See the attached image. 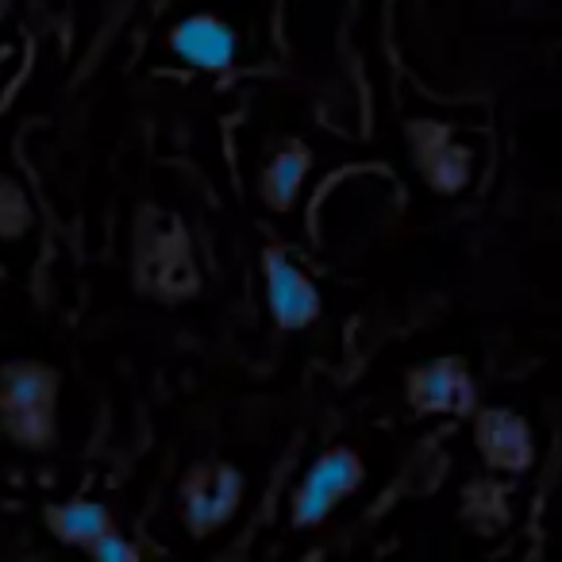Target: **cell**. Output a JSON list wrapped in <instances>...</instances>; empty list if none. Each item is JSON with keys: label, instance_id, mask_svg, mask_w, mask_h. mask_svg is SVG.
Instances as JSON below:
<instances>
[{"label": "cell", "instance_id": "1", "mask_svg": "<svg viewBox=\"0 0 562 562\" xmlns=\"http://www.w3.org/2000/svg\"><path fill=\"white\" fill-rule=\"evenodd\" d=\"M135 281L147 297L186 301L201 290V273L193 262V243L173 212L143 209L135 224Z\"/></svg>", "mask_w": 562, "mask_h": 562}, {"label": "cell", "instance_id": "2", "mask_svg": "<svg viewBox=\"0 0 562 562\" xmlns=\"http://www.w3.org/2000/svg\"><path fill=\"white\" fill-rule=\"evenodd\" d=\"M58 390L55 367L35 359H16L0 367V431L27 451H47L55 443Z\"/></svg>", "mask_w": 562, "mask_h": 562}, {"label": "cell", "instance_id": "3", "mask_svg": "<svg viewBox=\"0 0 562 562\" xmlns=\"http://www.w3.org/2000/svg\"><path fill=\"white\" fill-rule=\"evenodd\" d=\"M367 477L359 451L351 447H328L321 459L308 467L301 477L297 493H293V524L297 528H313V524L328 520L344 497H351Z\"/></svg>", "mask_w": 562, "mask_h": 562}, {"label": "cell", "instance_id": "4", "mask_svg": "<svg viewBox=\"0 0 562 562\" xmlns=\"http://www.w3.org/2000/svg\"><path fill=\"white\" fill-rule=\"evenodd\" d=\"M243 501V474L227 462H201L181 477L178 505L193 536H212L235 516Z\"/></svg>", "mask_w": 562, "mask_h": 562}, {"label": "cell", "instance_id": "5", "mask_svg": "<svg viewBox=\"0 0 562 562\" xmlns=\"http://www.w3.org/2000/svg\"><path fill=\"white\" fill-rule=\"evenodd\" d=\"M408 147H413L424 181H428L436 193H459L470 181V150L459 143L451 124L413 120V124H408Z\"/></svg>", "mask_w": 562, "mask_h": 562}, {"label": "cell", "instance_id": "6", "mask_svg": "<svg viewBox=\"0 0 562 562\" xmlns=\"http://www.w3.org/2000/svg\"><path fill=\"white\" fill-rule=\"evenodd\" d=\"M262 270H266V301H270V313L278 321V328L285 331L313 328L321 321L324 301L313 281H308V273L293 258L281 255V250H266Z\"/></svg>", "mask_w": 562, "mask_h": 562}, {"label": "cell", "instance_id": "7", "mask_svg": "<svg viewBox=\"0 0 562 562\" xmlns=\"http://www.w3.org/2000/svg\"><path fill=\"white\" fill-rule=\"evenodd\" d=\"M408 405L420 416H470L474 413V382L462 359H431L408 374Z\"/></svg>", "mask_w": 562, "mask_h": 562}, {"label": "cell", "instance_id": "8", "mask_svg": "<svg viewBox=\"0 0 562 562\" xmlns=\"http://www.w3.org/2000/svg\"><path fill=\"white\" fill-rule=\"evenodd\" d=\"M474 443L477 454L485 459L490 470H505V474H524L536 459V439H531V424L513 408H485L474 416Z\"/></svg>", "mask_w": 562, "mask_h": 562}, {"label": "cell", "instance_id": "9", "mask_svg": "<svg viewBox=\"0 0 562 562\" xmlns=\"http://www.w3.org/2000/svg\"><path fill=\"white\" fill-rule=\"evenodd\" d=\"M170 50L196 70L220 74L235 63V32L216 16H186L170 32Z\"/></svg>", "mask_w": 562, "mask_h": 562}, {"label": "cell", "instance_id": "10", "mask_svg": "<svg viewBox=\"0 0 562 562\" xmlns=\"http://www.w3.org/2000/svg\"><path fill=\"white\" fill-rule=\"evenodd\" d=\"M308 166H313V155L301 143H285V147L273 150L262 170V201L273 212H290L308 178Z\"/></svg>", "mask_w": 562, "mask_h": 562}, {"label": "cell", "instance_id": "11", "mask_svg": "<svg viewBox=\"0 0 562 562\" xmlns=\"http://www.w3.org/2000/svg\"><path fill=\"white\" fill-rule=\"evenodd\" d=\"M47 528L63 543L89 551L104 531H112V513L104 505H97V501H70V505L47 508Z\"/></svg>", "mask_w": 562, "mask_h": 562}, {"label": "cell", "instance_id": "12", "mask_svg": "<svg viewBox=\"0 0 562 562\" xmlns=\"http://www.w3.org/2000/svg\"><path fill=\"white\" fill-rule=\"evenodd\" d=\"M462 516L482 536H497L501 528H508V493L497 482L467 485V493H462Z\"/></svg>", "mask_w": 562, "mask_h": 562}, {"label": "cell", "instance_id": "13", "mask_svg": "<svg viewBox=\"0 0 562 562\" xmlns=\"http://www.w3.org/2000/svg\"><path fill=\"white\" fill-rule=\"evenodd\" d=\"M27 224H32V204H27L24 189L0 173V239H20Z\"/></svg>", "mask_w": 562, "mask_h": 562}, {"label": "cell", "instance_id": "14", "mask_svg": "<svg viewBox=\"0 0 562 562\" xmlns=\"http://www.w3.org/2000/svg\"><path fill=\"white\" fill-rule=\"evenodd\" d=\"M89 554H93L97 562H135V559H139V551H135V547L127 543V539L120 536L116 528L104 531V536L97 539L93 547H89Z\"/></svg>", "mask_w": 562, "mask_h": 562}]
</instances>
